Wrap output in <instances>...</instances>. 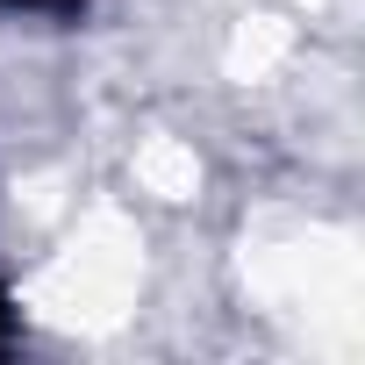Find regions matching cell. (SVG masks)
Wrapping results in <instances>:
<instances>
[{
    "mask_svg": "<svg viewBox=\"0 0 365 365\" xmlns=\"http://www.w3.org/2000/svg\"><path fill=\"white\" fill-rule=\"evenodd\" d=\"M0 8H8V15H58V22H72L86 0H0Z\"/></svg>",
    "mask_w": 365,
    "mask_h": 365,
    "instance_id": "6da1fadb",
    "label": "cell"
},
{
    "mask_svg": "<svg viewBox=\"0 0 365 365\" xmlns=\"http://www.w3.org/2000/svg\"><path fill=\"white\" fill-rule=\"evenodd\" d=\"M15 344V308H8V294H0V351Z\"/></svg>",
    "mask_w": 365,
    "mask_h": 365,
    "instance_id": "7a4b0ae2",
    "label": "cell"
}]
</instances>
